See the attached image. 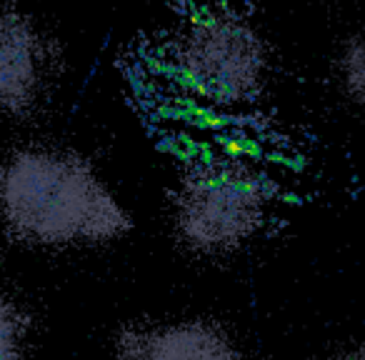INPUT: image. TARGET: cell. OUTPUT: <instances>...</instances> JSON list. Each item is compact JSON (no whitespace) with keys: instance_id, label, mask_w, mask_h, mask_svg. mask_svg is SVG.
<instances>
[{"instance_id":"6da1fadb","label":"cell","mask_w":365,"mask_h":360,"mask_svg":"<svg viewBox=\"0 0 365 360\" xmlns=\"http://www.w3.org/2000/svg\"><path fill=\"white\" fill-rule=\"evenodd\" d=\"M0 218L16 238L41 245L103 240L123 218L83 163L26 150L0 165Z\"/></svg>"},{"instance_id":"7a4b0ae2","label":"cell","mask_w":365,"mask_h":360,"mask_svg":"<svg viewBox=\"0 0 365 360\" xmlns=\"http://www.w3.org/2000/svg\"><path fill=\"white\" fill-rule=\"evenodd\" d=\"M41 88V46L23 18L0 16V113H21Z\"/></svg>"},{"instance_id":"3957f363","label":"cell","mask_w":365,"mask_h":360,"mask_svg":"<svg viewBox=\"0 0 365 360\" xmlns=\"http://www.w3.org/2000/svg\"><path fill=\"white\" fill-rule=\"evenodd\" d=\"M120 360H243L233 343L203 323H178L130 335L120 343Z\"/></svg>"},{"instance_id":"277c9868","label":"cell","mask_w":365,"mask_h":360,"mask_svg":"<svg viewBox=\"0 0 365 360\" xmlns=\"http://www.w3.org/2000/svg\"><path fill=\"white\" fill-rule=\"evenodd\" d=\"M28 320L8 298H0V360H23Z\"/></svg>"},{"instance_id":"5b68a950","label":"cell","mask_w":365,"mask_h":360,"mask_svg":"<svg viewBox=\"0 0 365 360\" xmlns=\"http://www.w3.org/2000/svg\"><path fill=\"white\" fill-rule=\"evenodd\" d=\"M343 360H365V345H363V348H358V350H353V353H348Z\"/></svg>"}]
</instances>
